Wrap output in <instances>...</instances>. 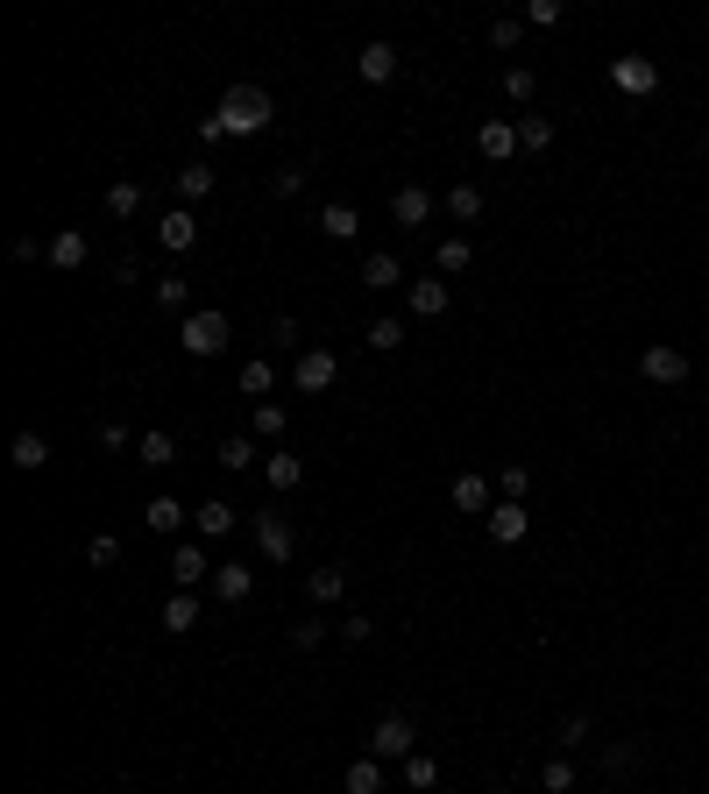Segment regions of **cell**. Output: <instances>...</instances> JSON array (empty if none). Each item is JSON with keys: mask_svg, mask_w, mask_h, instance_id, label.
Wrapping results in <instances>:
<instances>
[{"mask_svg": "<svg viewBox=\"0 0 709 794\" xmlns=\"http://www.w3.org/2000/svg\"><path fill=\"white\" fill-rule=\"evenodd\" d=\"M270 114H277V107H270L263 86H234V93L220 100V128H227V135H256V128H270Z\"/></svg>", "mask_w": 709, "mask_h": 794, "instance_id": "obj_1", "label": "cell"}, {"mask_svg": "<svg viewBox=\"0 0 709 794\" xmlns=\"http://www.w3.org/2000/svg\"><path fill=\"white\" fill-rule=\"evenodd\" d=\"M178 341H185V355H220L227 348V312H185V327H178Z\"/></svg>", "mask_w": 709, "mask_h": 794, "instance_id": "obj_2", "label": "cell"}, {"mask_svg": "<svg viewBox=\"0 0 709 794\" xmlns=\"http://www.w3.org/2000/svg\"><path fill=\"white\" fill-rule=\"evenodd\" d=\"M412 745H419V731H412V717H376V738H369V759H412Z\"/></svg>", "mask_w": 709, "mask_h": 794, "instance_id": "obj_3", "label": "cell"}, {"mask_svg": "<svg viewBox=\"0 0 709 794\" xmlns=\"http://www.w3.org/2000/svg\"><path fill=\"white\" fill-rule=\"evenodd\" d=\"M639 369H646V383H688V355L667 348V341H653V348L639 355Z\"/></svg>", "mask_w": 709, "mask_h": 794, "instance_id": "obj_4", "label": "cell"}, {"mask_svg": "<svg viewBox=\"0 0 709 794\" xmlns=\"http://www.w3.org/2000/svg\"><path fill=\"white\" fill-rule=\"evenodd\" d=\"M156 242H164L171 256H185V249L199 242V220H192V206H171L164 220H156Z\"/></svg>", "mask_w": 709, "mask_h": 794, "instance_id": "obj_5", "label": "cell"}, {"mask_svg": "<svg viewBox=\"0 0 709 794\" xmlns=\"http://www.w3.org/2000/svg\"><path fill=\"white\" fill-rule=\"evenodd\" d=\"M291 376H298V390H327V383L341 376V362H334V348H305Z\"/></svg>", "mask_w": 709, "mask_h": 794, "instance_id": "obj_6", "label": "cell"}, {"mask_svg": "<svg viewBox=\"0 0 709 794\" xmlns=\"http://www.w3.org/2000/svg\"><path fill=\"white\" fill-rule=\"evenodd\" d=\"M249 589H256V568L249 561H220L213 568V596L220 603H249Z\"/></svg>", "mask_w": 709, "mask_h": 794, "instance_id": "obj_7", "label": "cell"}, {"mask_svg": "<svg viewBox=\"0 0 709 794\" xmlns=\"http://www.w3.org/2000/svg\"><path fill=\"white\" fill-rule=\"evenodd\" d=\"M610 86H617V93H653V86H660V64H646V57H617V64H610Z\"/></svg>", "mask_w": 709, "mask_h": 794, "instance_id": "obj_8", "label": "cell"}, {"mask_svg": "<svg viewBox=\"0 0 709 794\" xmlns=\"http://www.w3.org/2000/svg\"><path fill=\"white\" fill-rule=\"evenodd\" d=\"M476 149L490 156V164H511V156H518V128L511 121H483L476 128Z\"/></svg>", "mask_w": 709, "mask_h": 794, "instance_id": "obj_9", "label": "cell"}, {"mask_svg": "<svg viewBox=\"0 0 709 794\" xmlns=\"http://www.w3.org/2000/svg\"><path fill=\"white\" fill-rule=\"evenodd\" d=\"M390 220H398V227H426L433 220V192L426 185H405L398 199H390Z\"/></svg>", "mask_w": 709, "mask_h": 794, "instance_id": "obj_10", "label": "cell"}, {"mask_svg": "<svg viewBox=\"0 0 709 794\" xmlns=\"http://www.w3.org/2000/svg\"><path fill=\"white\" fill-rule=\"evenodd\" d=\"M256 546L270 553V561H291V546H298V539H291V525H284L277 511H263V518H256Z\"/></svg>", "mask_w": 709, "mask_h": 794, "instance_id": "obj_11", "label": "cell"}, {"mask_svg": "<svg viewBox=\"0 0 709 794\" xmlns=\"http://www.w3.org/2000/svg\"><path fill=\"white\" fill-rule=\"evenodd\" d=\"M199 617H206V610H199L192 589H178V596L164 603V631H178V639H185V631H199Z\"/></svg>", "mask_w": 709, "mask_h": 794, "instance_id": "obj_12", "label": "cell"}, {"mask_svg": "<svg viewBox=\"0 0 709 794\" xmlns=\"http://www.w3.org/2000/svg\"><path fill=\"white\" fill-rule=\"evenodd\" d=\"M206 575H213V568H206L199 546H178V553H171V582H178V589H199Z\"/></svg>", "mask_w": 709, "mask_h": 794, "instance_id": "obj_13", "label": "cell"}, {"mask_svg": "<svg viewBox=\"0 0 709 794\" xmlns=\"http://www.w3.org/2000/svg\"><path fill=\"white\" fill-rule=\"evenodd\" d=\"M8 461H15L22 475H36V468L50 461V440H43V433H15V447H8Z\"/></svg>", "mask_w": 709, "mask_h": 794, "instance_id": "obj_14", "label": "cell"}, {"mask_svg": "<svg viewBox=\"0 0 709 794\" xmlns=\"http://www.w3.org/2000/svg\"><path fill=\"white\" fill-rule=\"evenodd\" d=\"M525 525H532V518H525L518 504H497V511H490V539H497V546H518Z\"/></svg>", "mask_w": 709, "mask_h": 794, "instance_id": "obj_15", "label": "cell"}, {"mask_svg": "<svg viewBox=\"0 0 709 794\" xmlns=\"http://www.w3.org/2000/svg\"><path fill=\"white\" fill-rule=\"evenodd\" d=\"M355 71L369 78V86H383V78H390V71H398V50H390V43H369V50L355 57Z\"/></svg>", "mask_w": 709, "mask_h": 794, "instance_id": "obj_16", "label": "cell"}, {"mask_svg": "<svg viewBox=\"0 0 709 794\" xmlns=\"http://www.w3.org/2000/svg\"><path fill=\"white\" fill-rule=\"evenodd\" d=\"M468 263H476V249H468L461 234H447V242H440V256H433V277H461Z\"/></svg>", "mask_w": 709, "mask_h": 794, "instance_id": "obj_17", "label": "cell"}, {"mask_svg": "<svg viewBox=\"0 0 709 794\" xmlns=\"http://www.w3.org/2000/svg\"><path fill=\"white\" fill-rule=\"evenodd\" d=\"M50 263H57V270H78V263H86V234H78V227L50 234Z\"/></svg>", "mask_w": 709, "mask_h": 794, "instance_id": "obj_18", "label": "cell"}, {"mask_svg": "<svg viewBox=\"0 0 709 794\" xmlns=\"http://www.w3.org/2000/svg\"><path fill=\"white\" fill-rule=\"evenodd\" d=\"M178 199H185V206L213 199V164H185V171H178Z\"/></svg>", "mask_w": 709, "mask_h": 794, "instance_id": "obj_19", "label": "cell"}, {"mask_svg": "<svg viewBox=\"0 0 709 794\" xmlns=\"http://www.w3.org/2000/svg\"><path fill=\"white\" fill-rule=\"evenodd\" d=\"M341 589H348L341 568H312V575H305V596H312V603H341Z\"/></svg>", "mask_w": 709, "mask_h": 794, "instance_id": "obj_20", "label": "cell"}, {"mask_svg": "<svg viewBox=\"0 0 709 794\" xmlns=\"http://www.w3.org/2000/svg\"><path fill=\"white\" fill-rule=\"evenodd\" d=\"M412 312H419V320H440V312H447V284H440V277L412 284Z\"/></svg>", "mask_w": 709, "mask_h": 794, "instance_id": "obj_21", "label": "cell"}, {"mask_svg": "<svg viewBox=\"0 0 709 794\" xmlns=\"http://www.w3.org/2000/svg\"><path fill=\"white\" fill-rule=\"evenodd\" d=\"M454 511H490V483H483V475H454Z\"/></svg>", "mask_w": 709, "mask_h": 794, "instance_id": "obj_22", "label": "cell"}, {"mask_svg": "<svg viewBox=\"0 0 709 794\" xmlns=\"http://www.w3.org/2000/svg\"><path fill=\"white\" fill-rule=\"evenodd\" d=\"M220 532H234V504L206 497V504H199V539H220Z\"/></svg>", "mask_w": 709, "mask_h": 794, "instance_id": "obj_23", "label": "cell"}, {"mask_svg": "<svg viewBox=\"0 0 709 794\" xmlns=\"http://www.w3.org/2000/svg\"><path fill=\"white\" fill-rule=\"evenodd\" d=\"M341 787H348V794H383V759H355Z\"/></svg>", "mask_w": 709, "mask_h": 794, "instance_id": "obj_24", "label": "cell"}, {"mask_svg": "<svg viewBox=\"0 0 709 794\" xmlns=\"http://www.w3.org/2000/svg\"><path fill=\"white\" fill-rule=\"evenodd\" d=\"M135 454H142L149 468H171V461H178V440H171L164 426H156V433H142V447H135Z\"/></svg>", "mask_w": 709, "mask_h": 794, "instance_id": "obj_25", "label": "cell"}, {"mask_svg": "<svg viewBox=\"0 0 709 794\" xmlns=\"http://www.w3.org/2000/svg\"><path fill=\"white\" fill-rule=\"evenodd\" d=\"M263 468H270V490H298V483H305L298 454H277V447H270V461H263Z\"/></svg>", "mask_w": 709, "mask_h": 794, "instance_id": "obj_26", "label": "cell"}, {"mask_svg": "<svg viewBox=\"0 0 709 794\" xmlns=\"http://www.w3.org/2000/svg\"><path fill=\"white\" fill-rule=\"evenodd\" d=\"M178 518H185L178 497H149V504H142V525H149V532H178Z\"/></svg>", "mask_w": 709, "mask_h": 794, "instance_id": "obj_27", "label": "cell"}, {"mask_svg": "<svg viewBox=\"0 0 709 794\" xmlns=\"http://www.w3.org/2000/svg\"><path fill=\"white\" fill-rule=\"evenodd\" d=\"M362 284H369V291H390V284H405L398 256H369V263H362Z\"/></svg>", "mask_w": 709, "mask_h": 794, "instance_id": "obj_28", "label": "cell"}, {"mask_svg": "<svg viewBox=\"0 0 709 794\" xmlns=\"http://www.w3.org/2000/svg\"><path fill=\"white\" fill-rule=\"evenodd\" d=\"M107 213H114V220H135V213H142V185H135V178H121V185L107 192Z\"/></svg>", "mask_w": 709, "mask_h": 794, "instance_id": "obj_29", "label": "cell"}, {"mask_svg": "<svg viewBox=\"0 0 709 794\" xmlns=\"http://www.w3.org/2000/svg\"><path fill=\"white\" fill-rule=\"evenodd\" d=\"M447 220H483V192L476 185H454L447 192Z\"/></svg>", "mask_w": 709, "mask_h": 794, "instance_id": "obj_30", "label": "cell"}, {"mask_svg": "<svg viewBox=\"0 0 709 794\" xmlns=\"http://www.w3.org/2000/svg\"><path fill=\"white\" fill-rule=\"evenodd\" d=\"M320 227H327V242H355V227H362V220H355V206H327Z\"/></svg>", "mask_w": 709, "mask_h": 794, "instance_id": "obj_31", "label": "cell"}, {"mask_svg": "<svg viewBox=\"0 0 709 794\" xmlns=\"http://www.w3.org/2000/svg\"><path fill=\"white\" fill-rule=\"evenodd\" d=\"M156 305H164V312H185V305H192V277H156Z\"/></svg>", "mask_w": 709, "mask_h": 794, "instance_id": "obj_32", "label": "cell"}, {"mask_svg": "<svg viewBox=\"0 0 709 794\" xmlns=\"http://www.w3.org/2000/svg\"><path fill=\"white\" fill-rule=\"evenodd\" d=\"M270 383H277V376H270V362H263V355H256V362H242V390L256 397V405H270Z\"/></svg>", "mask_w": 709, "mask_h": 794, "instance_id": "obj_33", "label": "cell"}, {"mask_svg": "<svg viewBox=\"0 0 709 794\" xmlns=\"http://www.w3.org/2000/svg\"><path fill=\"white\" fill-rule=\"evenodd\" d=\"M546 142H554V121H546V114H525V121H518V149H546Z\"/></svg>", "mask_w": 709, "mask_h": 794, "instance_id": "obj_34", "label": "cell"}, {"mask_svg": "<svg viewBox=\"0 0 709 794\" xmlns=\"http://www.w3.org/2000/svg\"><path fill=\"white\" fill-rule=\"evenodd\" d=\"M220 468H256V440H242V433L220 440Z\"/></svg>", "mask_w": 709, "mask_h": 794, "instance_id": "obj_35", "label": "cell"}, {"mask_svg": "<svg viewBox=\"0 0 709 794\" xmlns=\"http://www.w3.org/2000/svg\"><path fill=\"white\" fill-rule=\"evenodd\" d=\"M86 561H93V568H114V561H121V539H114V532H93V539H86Z\"/></svg>", "mask_w": 709, "mask_h": 794, "instance_id": "obj_36", "label": "cell"}, {"mask_svg": "<svg viewBox=\"0 0 709 794\" xmlns=\"http://www.w3.org/2000/svg\"><path fill=\"white\" fill-rule=\"evenodd\" d=\"M369 348H376V355L405 348V327H398V320H376V327H369Z\"/></svg>", "mask_w": 709, "mask_h": 794, "instance_id": "obj_37", "label": "cell"}, {"mask_svg": "<svg viewBox=\"0 0 709 794\" xmlns=\"http://www.w3.org/2000/svg\"><path fill=\"white\" fill-rule=\"evenodd\" d=\"M433 780H440V766H433L426 752H412V759H405V787H433Z\"/></svg>", "mask_w": 709, "mask_h": 794, "instance_id": "obj_38", "label": "cell"}, {"mask_svg": "<svg viewBox=\"0 0 709 794\" xmlns=\"http://www.w3.org/2000/svg\"><path fill=\"white\" fill-rule=\"evenodd\" d=\"M532 86H539V78H532L525 64H511V71H504V100H532Z\"/></svg>", "mask_w": 709, "mask_h": 794, "instance_id": "obj_39", "label": "cell"}, {"mask_svg": "<svg viewBox=\"0 0 709 794\" xmlns=\"http://www.w3.org/2000/svg\"><path fill=\"white\" fill-rule=\"evenodd\" d=\"M539 780H546V794H568V787H575V766H568V759H546Z\"/></svg>", "mask_w": 709, "mask_h": 794, "instance_id": "obj_40", "label": "cell"}, {"mask_svg": "<svg viewBox=\"0 0 709 794\" xmlns=\"http://www.w3.org/2000/svg\"><path fill=\"white\" fill-rule=\"evenodd\" d=\"M561 15H568V8H561V0H532V8H525V22H532V29H554Z\"/></svg>", "mask_w": 709, "mask_h": 794, "instance_id": "obj_41", "label": "cell"}, {"mask_svg": "<svg viewBox=\"0 0 709 794\" xmlns=\"http://www.w3.org/2000/svg\"><path fill=\"white\" fill-rule=\"evenodd\" d=\"M518 36H525V22H511V15L490 22V43H497V50H518Z\"/></svg>", "mask_w": 709, "mask_h": 794, "instance_id": "obj_42", "label": "cell"}, {"mask_svg": "<svg viewBox=\"0 0 709 794\" xmlns=\"http://www.w3.org/2000/svg\"><path fill=\"white\" fill-rule=\"evenodd\" d=\"M249 426H256L263 440H277V433H284V405H256V419H249Z\"/></svg>", "mask_w": 709, "mask_h": 794, "instance_id": "obj_43", "label": "cell"}, {"mask_svg": "<svg viewBox=\"0 0 709 794\" xmlns=\"http://www.w3.org/2000/svg\"><path fill=\"white\" fill-rule=\"evenodd\" d=\"M497 483H504V504H518V497H525V468H504Z\"/></svg>", "mask_w": 709, "mask_h": 794, "instance_id": "obj_44", "label": "cell"}, {"mask_svg": "<svg viewBox=\"0 0 709 794\" xmlns=\"http://www.w3.org/2000/svg\"><path fill=\"white\" fill-rule=\"evenodd\" d=\"M561 745H589V717H568L561 724Z\"/></svg>", "mask_w": 709, "mask_h": 794, "instance_id": "obj_45", "label": "cell"}, {"mask_svg": "<svg viewBox=\"0 0 709 794\" xmlns=\"http://www.w3.org/2000/svg\"><path fill=\"white\" fill-rule=\"evenodd\" d=\"M490 794H504V787H490Z\"/></svg>", "mask_w": 709, "mask_h": 794, "instance_id": "obj_46", "label": "cell"}]
</instances>
